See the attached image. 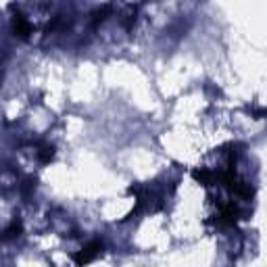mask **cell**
<instances>
[{
    "instance_id": "1",
    "label": "cell",
    "mask_w": 267,
    "mask_h": 267,
    "mask_svg": "<svg viewBox=\"0 0 267 267\" xmlns=\"http://www.w3.org/2000/svg\"><path fill=\"white\" fill-rule=\"evenodd\" d=\"M100 249H102V245H100V242H96V240H94V242H92L90 247H86V251H84V253L77 257V263L82 265V263H88V261H92L94 257H98Z\"/></svg>"
},
{
    "instance_id": "2",
    "label": "cell",
    "mask_w": 267,
    "mask_h": 267,
    "mask_svg": "<svg viewBox=\"0 0 267 267\" xmlns=\"http://www.w3.org/2000/svg\"><path fill=\"white\" fill-rule=\"evenodd\" d=\"M13 29H15V31L19 33V36H21V38H25V36H27V33L31 31V27H29V23H27L25 19H23L21 15H17V17L13 19Z\"/></svg>"
}]
</instances>
